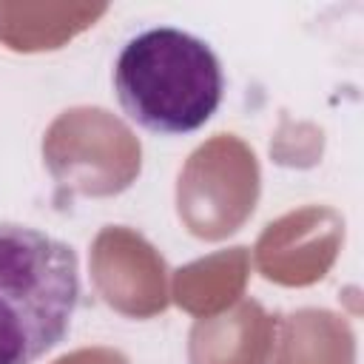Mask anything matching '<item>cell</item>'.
Returning <instances> with one entry per match:
<instances>
[{
	"instance_id": "2",
	"label": "cell",
	"mask_w": 364,
	"mask_h": 364,
	"mask_svg": "<svg viewBox=\"0 0 364 364\" xmlns=\"http://www.w3.org/2000/svg\"><path fill=\"white\" fill-rule=\"evenodd\" d=\"M80 304V262L68 242L0 222V364H37L68 333Z\"/></svg>"
},
{
	"instance_id": "1",
	"label": "cell",
	"mask_w": 364,
	"mask_h": 364,
	"mask_svg": "<svg viewBox=\"0 0 364 364\" xmlns=\"http://www.w3.org/2000/svg\"><path fill=\"white\" fill-rule=\"evenodd\" d=\"M114 91L131 122L151 134L199 131L219 108L225 74L216 51L176 26L134 34L117 54Z\"/></svg>"
}]
</instances>
